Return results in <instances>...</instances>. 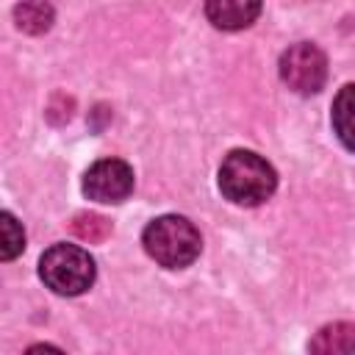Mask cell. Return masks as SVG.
<instances>
[{"instance_id": "4", "label": "cell", "mask_w": 355, "mask_h": 355, "mask_svg": "<svg viewBox=\"0 0 355 355\" xmlns=\"http://www.w3.org/2000/svg\"><path fill=\"white\" fill-rule=\"evenodd\" d=\"M280 78L297 94H316L327 80V58L311 42L291 44L280 55Z\"/></svg>"}, {"instance_id": "6", "label": "cell", "mask_w": 355, "mask_h": 355, "mask_svg": "<svg viewBox=\"0 0 355 355\" xmlns=\"http://www.w3.org/2000/svg\"><path fill=\"white\" fill-rule=\"evenodd\" d=\"M261 14V0H205V17L219 31L250 28Z\"/></svg>"}, {"instance_id": "9", "label": "cell", "mask_w": 355, "mask_h": 355, "mask_svg": "<svg viewBox=\"0 0 355 355\" xmlns=\"http://www.w3.org/2000/svg\"><path fill=\"white\" fill-rule=\"evenodd\" d=\"M14 19H17V28L25 31V33H42L50 28L53 22V8L42 0H25L22 6L14 8Z\"/></svg>"}, {"instance_id": "3", "label": "cell", "mask_w": 355, "mask_h": 355, "mask_svg": "<svg viewBox=\"0 0 355 355\" xmlns=\"http://www.w3.org/2000/svg\"><path fill=\"white\" fill-rule=\"evenodd\" d=\"M94 258L78 244H53L39 261V277L61 297H78L94 283Z\"/></svg>"}, {"instance_id": "5", "label": "cell", "mask_w": 355, "mask_h": 355, "mask_svg": "<svg viewBox=\"0 0 355 355\" xmlns=\"http://www.w3.org/2000/svg\"><path fill=\"white\" fill-rule=\"evenodd\" d=\"M133 166L122 158H100L83 175V194L94 202H122L133 191Z\"/></svg>"}, {"instance_id": "7", "label": "cell", "mask_w": 355, "mask_h": 355, "mask_svg": "<svg viewBox=\"0 0 355 355\" xmlns=\"http://www.w3.org/2000/svg\"><path fill=\"white\" fill-rule=\"evenodd\" d=\"M330 122H333L338 141L355 153V83H347L344 89H338V94L333 100Z\"/></svg>"}, {"instance_id": "1", "label": "cell", "mask_w": 355, "mask_h": 355, "mask_svg": "<svg viewBox=\"0 0 355 355\" xmlns=\"http://www.w3.org/2000/svg\"><path fill=\"white\" fill-rule=\"evenodd\" d=\"M277 189V175L266 158L252 150H233L219 166V191L236 205H261Z\"/></svg>"}, {"instance_id": "10", "label": "cell", "mask_w": 355, "mask_h": 355, "mask_svg": "<svg viewBox=\"0 0 355 355\" xmlns=\"http://www.w3.org/2000/svg\"><path fill=\"white\" fill-rule=\"evenodd\" d=\"M25 250V233L22 225L14 219V214L3 211L0 214V258L11 261Z\"/></svg>"}, {"instance_id": "8", "label": "cell", "mask_w": 355, "mask_h": 355, "mask_svg": "<svg viewBox=\"0 0 355 355\" xmlns=\"http://www.w3.org/2000/svg\"><path fill=\"white\" fill-rule=\"evenodd\" d=\"M352 349H355V324L349 322L324 324L311 341V352H322V355H341Z\"/></svg>"}, {"instance_id": "2", "label": "cell", "mask_w": 355, "mask_h": 355, "mask_svg": "<svg viewBox=\"0 0 355 355\" xmlns=\"http://www.w3.org/2000/svg\"><path fill=\"white\" fill-rule=\"evenodd\" d=\"M141 244L147 255L164 269H183L194 263L202 250L200 230L178 214H164L153 219L141 233Z\"/></svg>"}]
</instances>
